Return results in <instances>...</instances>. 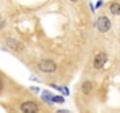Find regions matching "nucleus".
Here are the masks:
<instances>
[{"instance_id":"obj_1","label":"nucleus","mask_w":120,"mask_h":113,"mask_svg":"<svg viewBox=\"0 0 120 113\" xmlns=\"http://www.w3.org/2000/svg\"><path fill=\"white\" fill-rule=\"evenodd\" d=\"M38 67L40 71H42L45 73H51V72H54L56 70V64L49 59H44L38 64Z\"/></svg>"},{"instance_id":"obj_2","label":"nucleus","mask_w":120,"mask_h":113,"mask_svg":"<svg viewBox=\"0 0 120 113\" xmlns=\"http://www.w3.org/2000/svg\"><path fill=\"white\" fill-rule=\"evenodd\" d=\"M97 27L100 32H107L109 28H111V21L105 15H101L98 18L97 20Z\"/></svg>"},{"instance_id":"obj_3","label":"nucleus","mask_w":120,"mask_h":113,"mask_svg":"<svg viewBox=\"0 0 120 113\" xmlns=\"http://www.w3.org/2000/svg\"><path fill=\"white\" fill-rule=\"evenodd\" d=\"M20 108H21L22 113H37L39 109L38 105L34 101H25L21 104Z\"/></svg>"},{"instance_id":"obj_4","label":"nucleus","mask_w":120,"mask_h":113,"mask_svg":"<svg viewBox=\"0 0 120 113\" xmlns=\"http://www.w3.org/2000/svg\"><path fill=\"white\" fill-rule=\"evenodd\" d=\"M106 61H107V54L104 53V52H100V53H98L94 56L93 66L95 68H101V67H104V65L106 64Z\"/></svg>"},{"instance_id":"obj_5","label":"nucleus","mask_w":120,"mask_h":113,"mask_svg":"<svg viewBox=\"0 0 120 113\" xmlns=\"http://www.w3.org/2000/svg\"><path fill=\"white\" fill-rule=\"evenodd\" d=\"M6 45L11 49H14V51H22L24 49V45L20 41L15 40L14 38H7L6 39Z\"/></svg>"},{"instance_id":"obj_6","label":"nucleus","mask_w":120,"mask_h":113,"mask_svg":"<svg viewBox=\"0 0 120 113\" xmlns=\"http://www.w3.org/2000/svg\"><path fill=\"white\" fill-rule=\"evenodd\" d=\"M109 12L114 15H120V4L119 3H112L109 5Z\"/></svg>"},{"instance_id":"obj_7","label":"nucleus","mask_w":120,"mask_h":113,"mask_svg":"<svg viewBox=\"0 0 120 113\" xmlns=\"http://www.w3.org/2000/svg\"><path fill=\"white\" fill-rule=\"evenodd\" d=\"M81 90H82V93H84V94H90V93L92 92V90H93L92 83H91V81H85V83L82 84V86H81Z\"/></svg>"},{"instance_id":"obj_8","label":"nucleus","mask_w":120,"mask_h":113,"mask_svg":"<svg viewBox=\"0 0 120 113\" xmlns=\"http://www.w3.org/2000/svg\"><path fill=\"white\" fill-rule=\"evenodd\" d=\"M44 94H42V99L45 100V101H47V102H53V94L49 92V91H44L42 92Z\"/></svg>"},{"instance_id":"obj_9","label":"nucleus","mask_w":120,"mask_h":113,"mask_svg":"<svg viewBox=\"0 0 120 113\" xmlns=\"http://www.w3.org/2000/svg\"><path fill=\"white\" fill-rule=\"evenodd\" d=\"M64 98L60 95H54L53 97V102H59V104H64Z\"/></svg>"},{"instance_id":"obj_10","label":"nucleus","mask_w":120,"mask_h":113,"mask_svg":"<svg viewBox=\"0 0 120 113\" xmlns=\"http://www.w3.org/2000/svg\"><path fill=\"white\" fill-rule=\"evenodd\" d=\"M61 92H64V93H65L66 95H68V94H70V91H68V88H67V87H63Z\"/></svg>"},{"instance_id":"obj_11","label":"nucleus","mask_w":120,"mask_h":113,"mask_svg":"<svg viewBox=\"0 0 120 113\" xmlns=\"http://www.w3.org/2000/svg\"><path fill=\"white\" fill-rule=\"evenodd\" d=\"M101 5H102V0H99V1L97 3V5H95V8H99Z\"/></svg>"},{"instance_id":"obj_12","label":"nucleus","mask_w":120,"mask_h":113,"mask_svg":"<svg viewBox=\"0 0 120 113\" xmlns=\"http://www.w3.org/2000/svg\"><path fill=\"white\" fill-rule=\"evenodd\" d=\"M58 113H68V111H65V109H59Z\"/></svg>"},{"instance_id":"obj_13","label":"nucleus","mask_w":120,"mask_h":113,"mask_svg":"<svg viewBox=\"0 0 120 113\" xmlns=\"http://www.w3.org/2000/svg\"><path fill=\"white\" fill-rule=\"evenodd\" d=\"M31 90H33L35 92H39V88H37V87H31Z\"/></svg>"},{"instance_id":"obj_14","label":"nucleus","mask_w":120,"mask_h":113,"mask_svg":"<svg viewBox=\"0 0 120 113\" xmlns=\"http://www.w3.org/2000/svg\"><path fill=\"white\" fill-rule=\"evenodd\" d=\"M90 7H91V11H92V12H94V7H93V5H92V4H90Z\"/></svg>"},{"instance_id":"obj_15","label":"nucleus","mask_w":120,"mask_h":113,"mask_svg":"<svg viewBox=\"0 0 120 113\" xmlns=\"http://www.w3.org/2000/svg\"><path fill=\"white\" fill-rule=\"evenodd\" d=\"M4 25H5V21H4V20H3V21H1V28H3V27H4Z\"/></svg>"},{"instance_id":"obj_16","label":"nucleus","mask_w":120,"mask_h":113,"mask_svg":"<svg viewBox=\"0 0 120 113\" xmlns=\"http://www.w3.org/2000/svg\"><path fill=\"white\" fill-rule=\"evenodd\" d=\"M70 1H72V3H75V1H77V0H70Z\"/></svg>"}]
</instances>
